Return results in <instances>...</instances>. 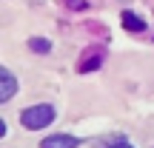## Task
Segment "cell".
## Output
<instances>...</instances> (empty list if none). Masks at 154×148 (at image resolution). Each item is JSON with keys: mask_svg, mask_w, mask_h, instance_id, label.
Wrapping results in <instances>:
<instances>
[{"mask_svg": "<svg viewBox=\"0 0 154 148\" xmlns=\"http://www.w3.org/2000/svg\"><path fill=\"white\" fill-rule=\"evenodd\" d=\"M20 122L29 128V131H40V128H46V125H51L54 122V108L51 105H29L26 111L20 114Z\"/></svg>", "mask_w": 154, "mask_h": 148, "instance_id": "cell-1", "label": "cell"}, {"mask_svg": "<svg viewBox=\"0 0 154 148\" xmlns=\"http://www.w3.org/2000/svg\"><path fill=\"white\" fill-rule=\"evenodd\" d=\"M14 94H17V77L0 66V103H9Z\"/></svg>", "mask_w": 154, "mask_h": 148, "instance_id": "cell-2", "label": "cell"}, {"mask_svg": "<svg viewBox=\"0 0 154 148\" xmlns=\"http://www.w3.org/2000/svg\"><path fill=\"white\" fill-rule=\"evenodd\" d=\"M80 145V140L72 137V134H54V137H46L40 148H77Z\"/></svg>", "mask_w": 154, "mask_h": 148, "instance_id": "cell-3", "label": "cell"}, {"mask_svg": "<svg viewBox=\"0 0 154 148\" xmlns=\"http://www.w3.org/2000/svg\"><path fill=\"white\" fill-rule=\"evenodd\" d=\"M120 20H123V26H126L128 32H137V34H140V32H146V20H143L140 14H134V11H123Z\"/></svg>", "mask_w": 154, "mask_h": 148, "instance_id": "cell-4", "label": "cell"}, {"mask_svg": "<svg viewBox=\"0 0 154 148\" xmlns=\"http://www.w3.org/2000/svg\"><path fill=\"white\" fill-rule=\"evenodd\" d=\"M103 63V51H94L91 57H83V63H80V71H94V68Z\"/></svg>", "mask_w": 154, "mask_h": 148, "instance_id": "cell-5", "label": "cell"}, {"mask_svg": "<svg viewBox=\"0 0 154 148\" xmlns=\"http://www.w3.org/2000/svg\"><path fill=\"white\" fill-rule=\"evenodd\" d=\"M29 49L37 51V54H49V51H51V43L46 37H32V40H29Z\"/></svg>", "mask_w": 154, "mask_h": 148, "instance_id": "cell-6", "label": "cell"}, {"mask_svg": "<svg viewBox=\"0 0 154 148\" xmlns=\"http://www.w3.org/2000/svg\"><path fill=\"white\" fill-rule=\"evenodd\" d=\"M66 9H74V11H80V9H88V0H60Z\"/></svg>", "mask_w": 154, "mask_h": 148, "instance_id": "cell-7", "label": "cell"}, {"mask_svg": "<svg viewBox=\"0 0 154 148\" xmlns=\"http://www.w3.org/2000/svg\"><path fill=\"white\" fill-rule=\"evenodd\" d=\"M109 148H134L131 143H126V140H117V143H111Z\"/></svg>", "mask_w": 154, "mask_h": 148, "instance_id": "cell-8", "label": "cell"}, {"mask_svg": "<svg viewBox=\"0 0 154 148\" xmlns=\"http://www.w3.org/2000/svg\"><path fill=\"white\" fill-rule=\"evenodd\" d=\"M0 137H6V122L0 120Z\"/></svg>", "mask_w": 154, "mask_h": 148, "instance_id": "cell-9", "label": "cell"}]
</instances>
